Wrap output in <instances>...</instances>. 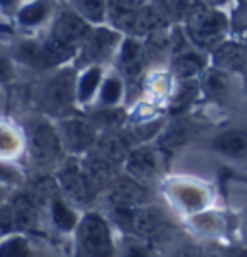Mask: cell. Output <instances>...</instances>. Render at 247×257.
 I'll list each match as a JSON object with an SVG mask.
<instances>
[{
  "label": "cell",
  "mask_w": 247,
  "mask_h": 257,
  "mask_svg": "<svg viewBox=\"0 0 247 257\" xmlns=\"http://www.w3.org/2000/svg\"><path fill=\"white\" fill-rule=\"evenodd\" d=\"M185 35L197 49H214L226 35L228 20L226 16L210 6L205 0L197 6L185 20Z\"/></svg>",
  "instance_id": "1"
},
{
  "label": "cell",
  "mask_w": 247,
  "mask_h": 257,
  "mask_svg": "<svg viewBox=\"0 0 247 257\" xmlns=\"http://www.w3.org/2000/svg\"><path fill=\"white\" fill-rule=\"evenodd\" d=\"M27 145H29L31 159L35 161V165H41V167L58 163L64 155L58 130L49 120H43V118H35L27 124Z\"/></svg>",
  "instance_id": "2"
},
{
  "label": "cell",
  "mask_w": 247,
  "mask_h": 257,
  "mask_svg": "<svg viewBox=\"0 0 247 257\" xmlns=\"http://www.w3.org/2000/svg\"><path fill=\"white\" fill-rule=\"evenodd\" d=\"M78 101V77L72 68L56 72L41 89V104L47 112L62 116Z\"/></svg>",
  "instance_id": "3"
},
{
  "label": "cell",
  "mask_w": 247,
  "mask_h": 257,
  "mask_svg": "<svg viewBox=\"0 0 247 257\" xmlns=\"http://www.w3.org/2000/svg\"><path fill=\"white\" fill-rule=\"evenodd\" d=\"M78 245L79 251L85 255H112L114 242L106 219L97 213H87L78 224Z\"/></svg>",
  "instance_id": "4"
},
{
  "label": "cell",
  "mask_w": 247,
  "mask_h": 257,
  "mask_svg": "<svg viewBox=\"0 0 247 257\" xmlns=\"http://www.w3.org/2000/svg\"><path fill=\"white\" fill-rule=\"evenodd\" d=\"M112 20L124 33L130 37H147L156 29L166 26V16L158 6L153 4H141L133 10H122V12H112Z\"/></svg>",
  "instance_id": "5"
},
{
  "label": "cell",
  "mask_w": 247,
  "mask_h": 257,
  "mask_svg": "<svg viewBox=\"0 0 247 257\" xmlns=\"http://www.w3.org/2000/svg\"><path fill=\"white\" fill-rule=\"evenodd\" d=\"M112 219L126 230L151 238L162 230L164 217L156 207H112Z\"/></svg>",
  "instance_id": "6"
},
{
  "label": "cell",
  "mask_w": 247,
  "mask_h": 257,
  "mask_svg": "<svg viewBox=\"0 0 247 257\" xmlns=\"http://www.w3.org/2000/svg\"><path fill=\"white\" fill-rule=\"evenodd\" d=\"M56 130L64 151L72 155L89 153L99 138L97 126L79 116H62Z\"/></svg>",
  "instance_id": "7"
},
{
  "label": "cell",
  "mask_w": 247,
  "mask_h": 257,
  "mask_svg": "<svg viewBox=\"0 0 247 257\" xmlns=\"http://www.w3.org/2000/svg\"><path fill=\"white\" fill-rule=\"evenodd\" d=\"M56 182L60 186V190L76 203L87 205L95 197V188H93L91 180L85 172L83 163H78L76 159L66 161L64 165L60 167L58 174H56Z\"/></svg>",
  "instance_id": "8"
},
{
  "label": "cell",
  "mask_w": 247,
  "mask_h": 257,
  "mask_svg": "<svg viewBox=\"0 0 247 257\" xmlns=\"http://www.w3.org/2000/svg\"><path fill=\"white\" fill-rule=\"evenodd\" d=\"M120 43H122L120 33L114 29H106V27L91 29V33L79 47L81 51H79L78 62L81 66H99L110 58V54L116 51Z\"/></svg>",
  "instance_id": "9"
},
{
  "label": "cell",
  "mask_w": 247,
  "mask_h": 257,
  "mask_svg": "<svg viewBox=\"0 0 247 257\" xmlns=\"http://www.w3.org/2000/svg\"><path fill=\"white\" fill-rule=\"evenodd\" d=\"M89 33H91V24L83 16H79L76 10H64L54 20L51 37L66 45L68 49L78 51Z\"/></svg>",
  "instance_id": "10"
},
{
  "label": "cell",
  "mask_w": 247,
  "mask_h": 257,
  "mask_svg": "<svg viewBox=\"0 0 247 257\" xmlns=\"http://www.w3.org/2000/svg\"><path fill=\"white\" fill-rule=\"evenodd\" d=\"M108 201L112 207H139L147 205L149 193L139 184V180H135L133 176H126L116 178L112 184V188L108 190Z\"/></svg>",
  "instance_id": "11"
},
{
  "label": "cell",
  "mask_w": 247,
  "mask_h": 257,
  "mask_svg": "<svg viewBox=\"0 0 247 257\" xmlns=\"http://www.w3.org/2000/svg\"><path fill=\"white\" fill-rule=\"evenodd\" d=\"M147 51H145V45H141L137 39L126 37L120 43V51H118V66H120V72L128 79H135V77L141 76V72L147 66Z\"/></svg>",
  "instance_id": "12"
},
{
  "label": "cell",
  "mask_w": 247,
  "mask_h": 257,
  "mask_svg": "<svg viewBox=\"0 0 247 257\" xmlns=\"http://www.w3.org/2000/svg\"><path fill=\"white\" fill-rule=\"evenodd\" d=\"M85 172L91 180L95 192H108L112 188V184L116 182V165L103 159L101 155L93 153L83 161Z\"/></svg>",
  "instance_id": "13"
},
{
  "label": "cell",
  "mask_w": 247,
  "mask_h": 257,
  "mask_svg": "<svg viewBox=\"0 0 247 257\" xmlns=\"http://www.w3.org/2000/svg\"><path fill=\"white\" fill-rule=\"evenodd\" d=\"M124 165H126V172L139 182L149 180L158 172V159H156L155 149L151 147H139L130 151Z\"/></svg>",
  "instance_id": "14"
},
{
  "label": "cell",
  "mask_w": 247,
  "mask_h": 257,
  "mask_svg": "<svg viewBox=\"0 0 247 257\" xmlns=\"http://www.w3.org/2000/svg\"><path fill=\"white\" fill-rule=\"evenodd\" d=\"M212 51L214 68L224 72H241L247 66V51L237 43H218Z\"/></svg>",
  "instance_id": "15"
},
{
  "label": "cell",
  "mask_w": 247,
  "mask_h": 257,
  "mask_svg": "<svg viewBox=\"0 0 247 257\" xmlns=\"http://www.w3.org/2000/svg\"><path fill=\"white\" fill-rule=\"evenodd\" d=\"M93 153L101 155L103 159L114 163V165H122L126 163L128 155H130V149H128V143L126 140L120 136V134H114V132H104L97 138V142L93 145Z\"/></svg>",
  "instance_id": "16"
},
{
  "label": "cell",
  "mask_w": 247,
  "mask_h": 257,
  "mask_svg": "<svg viewBox=\"0 0 247 257\" xmlns=\"http://www.w3.org/2000/svg\"><path fill=\"white\" fill-rule=\"evenodd\" d=\"M172 72L180 79H195L205 72V60L193 49H183L172 54Z\"/></svg>",
  "instance_id": "17"
},
{
  "label": "cell",
  "mask_w": 247,
  "mask_h": 257,
  "mask_svg": "<svg viewBox=\"0 0 247 257\" xmlns=\"http://www.w3.org/2000/svg\"><path fill=\"white\" fill-rule=\"evenodd\" d=\"M12 211L18 230H33L39 219V205L31 193H20L12 199Z\"/></svg>",
  "instance_id": "18"
},
{
  "label": "cell",
  "mask_w": 247,
  "mask_h": 257,
  "mask_svg": "<svg viewBox=\"0 0 247 257\" xmlns=\"http://www.w3.org/2000/svg\"><path fill=\"white\" fill-rule=\"evenodd\" d=\"M201 85L208 97H212L214 101L224 103L230 99L232 93V81H230V72H224L220 68H208L203 72V79Z\"/></svg>",
  "instance_id": "19"
},
{
  "label": "cell",
  "mask_w": 247,
  "mask_h": 257,
  "mask_svg": "<svg viewBox=\"0 0 247 257\" xmlns=\"http://www.w3.org/2000/svg\"><path fill=\"white\" fill-rule=\"evenodd\" d=\"M212 147L218 153L232 157V159H245L247 157V130H226L214 138Z\"/></svg>",
  "instance_id": "20"
},
{
  "label": "cell",
  "mask_w": 247,
  "mask_h": 257,
  "mask_svg": "<svg viewBox=\"0 0 247 257\" xmlns=\"http://www.w3.org/2000/svg\"><path fill=\"white\" fill-rule=\"evenodd\" d=\"M145 51H147V56L153 60H162L172 54V31L166 29V26L156 29L153 33L147 35V41H145Z\"/></svg>",
  "instance_id": "21"
},
{
  "label": "cell",
  "mask_w": 247,
  "mask_h": 257,
  "mask_svg": "<svg viewBox=\"0 0 247 257\" xmlns=\"http://www.w3.org/2000/svg\"><path fill=\"white\" fill-rule=\"evenodd\" d=\"M101 77L103 72L99 66H87L85 72L78 77V101L79 103H89L95 95V91L101 87Z\"/></svg>",
  "instance_id": "22"
},
{
  "label": "cell",
  "mask_w": 247,
  "mask_h": 257,
  "mask_svg": "<svg viewBox=\"0 0 247 257\" xmlns=\"http://www.w3.org/2000/svg\"><path fill=\"white\" fill-rule=\"evenodd\" d=\"M51 215L52 222L62 232H70L78 226V217H76L74 209L68 205L60 195H56L51 201Z\"/></svg>",
  "instance_id": "23"
},
{
  "label": "cell",
  "mask_w": 247,
  "mask_h": 257,
  "mask_svg": "<svg viewBox=\"0 0 247 257\" xmlns=\"http://www.w3.org/2000/svg\"><path fill=\"white\" fill-rule=\"evenodd\" d=\"M72 4L89 24H103L108 16V0H72Z\"/></svg>",
  "instance_id": "24"
},
{
  "label": "cell",
  "mask_w": 247,
  "mask_h": 257,
  "mask_svg": "<svg viewBox=\"0 0 247 257\" xmlns=\"http://www.w3.org/2000/svg\"><path fill=\"white\" fill-rule=\"evenodd\" d=\"M201 2L203 0H158V8L166 16V20L183 22Z\"/></svg>",
  "instance_id": "25"
},
{
  "label": "cell",
  "mask_w": 247,
  "mask_h": 257,
  "mask_svg": "<svg viewBox=\"0 0 247 257\" xmlns=\"http://www.w3.org/2000/svg\"><path fill=\"white\" fill-rule=\"evenodd\" d=\"M49 16V4L45 0H35L31 4H26L18 12V22L26 27H35L43 24Z\"/></svg>",
  "instance_id": "26"
},
{
  "label": "cell",
  "mask_w": 247,
  "mask_h": 257,
  "mask_svg": "<svg viewBox=\"0 0 247 257\" xmlns=\"http://www.w3.org/2000/svg\"><path fill=\"white\" fill-rule=\"evenodd\" d=\"M16 58L31 68H45V54H43V43L37 41H26L18 45Z\"/></svg>",
  "instance_id": "27"
},
{
  "label": "cell",
  "mask_w": 247,
  "mask_h": 257,
  "mask_svg": "<svg viewBox=\"0 0 247 257\" xmlns=\"http://www.w3.org/2000/svg\"><path fill=\"white\" fill-rule=\"evenodd\" d=\"M29 255V244L24 236H8L0 242V257Z\"/></svg>",
  "instance_id": "28"
},
{
  "label": "cell",
  "mask_w": 247,
  "mask_h": 257,
  "mask_svg": "<svg viewBox=\"0 0 247 257\" xmlns=\"http://www.w3.org/2000/svg\"><path fill=\"white\" fill-rule=\"evenodd\" d=\"M124 93V83L118 77H108L104 79L103 87H101V103L106 106H114L120 101Z\"/></svg>",
  "instance_id": "29"
},
{
  "label": "cell",
  "mask_w": 247,
  "mask_h": 257,
  "mask_svg": "<svg viewBox=\"0 0 247 257\" xmlns=\"http://www.w3.org/2000/svg\"><path fill=\"white\" fill-rule=\"evenodd\" d=\"M187 138V128H183L182 124H174L164 130V134L160 136V145L166 149H174L178 145H182Z\"/></svg>",
  "instance_id": "30"
},
{
  "label": "cell",
  "mask_w": 247,
  "mask_h": 257,
  "mask_svg": "<svg viewBox=\"0 0 247 257\" xmlns=\"http://www.w3.org/2000/svg\"><path fill=\"white\" fill-rule=\"evenodd\" d=\"M195 93H197L195 79H182V87H180V91L174 95L172 106H174V108H182V106H185V104L195 97Z\"/></svg>",
  "instance_id": "31"
},
{
  "label": "cell",
  "mask_w": 247,
  "mask_h": 257,
  "mask_svg": "<svg viewBox=\"0 0 247 257\" xmlns=\"http://www.w3.org/2000/svg\"><path fill=\"white\" fill-rule=\"evenodd\" d=\"M178 199H180V201L183 203V207H187V209H199V207L203 205V201H205V197H203L201 190L189 188V186H185V188H180V190H178Z\"/></svg>",
  "instance_id": "32"
},
{
  "label": "cell",
  "mask_w": 247,
  "mask_h": 257,
  "mask_svg": "<svg viewBox=\"0 0 247 257\" xmlns=\"http://www.w3.org/2000/svg\"><path fill=\"white\" fill-rule=\"evenodd\" d=\"M18 230L16 219H14L12 205H0V238Z\"/></svg>",
  "instance_id": "33"
},
{
  "label": "cell",
  "mask_w": 247,
  "mask_h": 257,
  "mask_svg": "<svg viewBox=\"0 0 247 257\" xmlns=\"http://www.w3.org/2000/svg\"><path fill=\"white\" fill-rule=\"evenodd\" d=\"M97 122L104 128H114L122 122V110H103L97 114Z\"/></svg>",
  "instance_id": "34"
},
{
  "label": "cell",
  "mask_w": 247,
  "mask_h": 257,
  "mask_svg": "<svg viewBox=\"0 0 247 257\" xmlns=\"http://www.w3.org/2000/svg\"><path fill=\"white\" fill-rule=\"evenodd\" d=\"M14 79V66L8 56L0 54V83H8Z\"/></svg>",
  "instance_id": "35"
},
{
  "label": "cell",
  "mask_w": 247,
  "mask_h": 257,
  "mask_svg": "<svg viewBox=\"0 0 247 257\" xmlns=\"http://www.w3.org/2000/svg\"><path fill=\"white\" fill-rule=\"evenodd\" d=\"M0 180H4V182H14L16 180V174H14L10 168H6V167H0Z\"/></svg>",
  "instance_id": "36"
},
{
  "label": "cell",
  "mask_w": 247,
  "mask_h": 257,
  "mask_svg": "<svg viewBox=\"0 0 247 257\" xmlns=\"http://www.w3.org/2000/svg\"><path fill=\"white\" fill-rule=\"evenodd\" d=\"M18 2H20V0H0V8H4V10H12V8H16Z\"/></svg>",
  "instance_id": "37"
},
{
  "label": "cell",
  "mask_w": 247,
  "mask_h": 257,
  "mask_svg": "<svg viewBox=\"0 0 247 257\" xmlns=\"http://www.w3.org/2000/svg\"><path fill=\"white\" fill-rule=\"evenodd\" d=\"M207 4H210V6H220V4H226L228 0H205Z\"/></svg>",
  "instance_id": "38"
},
{
  "label": "cell",
  "mask_w": 247,
  "mask_h": 257,
  "mask_svg": "<svg viewBox=\"0 0 247 257\" xmlns=\"http://www.w3.org/2000/svg\"><path fill=\"white\" fill-rule=\"evenodd\" d=\"M4 199V192H2V188H0V201Z\"/></svg>",
  "instance_id": "39"
},
{
  "label": "cell",
  "mask_w": 247,
  "mask_h": 257,
  "mask_svg": "<svg viewBox=\"0 0 247 257\" xmlns=\"http://www.w3.org/2000/svg\"><path fill=\"white\" fill-rule=\"evenodd\" d=\"M245 97H247V79H245Z\"/></svg>",
  "instance_id": "40"
},
{
  "label": "cell",
  "mask_w": 247,
  "mask_h": 257,
  "mask_svg": "<svg viewBox=\"0 0 247 257\" xmlns=\"http://www.w3.org/2000/svg\"><path fill=\"white\" fill-rule=\"evenodd\" d=\"M241 2H243V4H245V6H247V0H241Z\"/></svg>",
  "instance_id": "41"
},
{
  "label": "cell",
  "mask_w": 247,
  "mask_h": 257,
  "mask_svg": "<svg viewBox=\"0 0 247 257\" xmlns=\"http://www.w3.org/2000/svg\"><path fill=\"white\" fill-rule=\"evenodd\" d=\"M0 103H2V95H0Z\"/></svg>",
  "instance_id": "42"
}]
</instances>
